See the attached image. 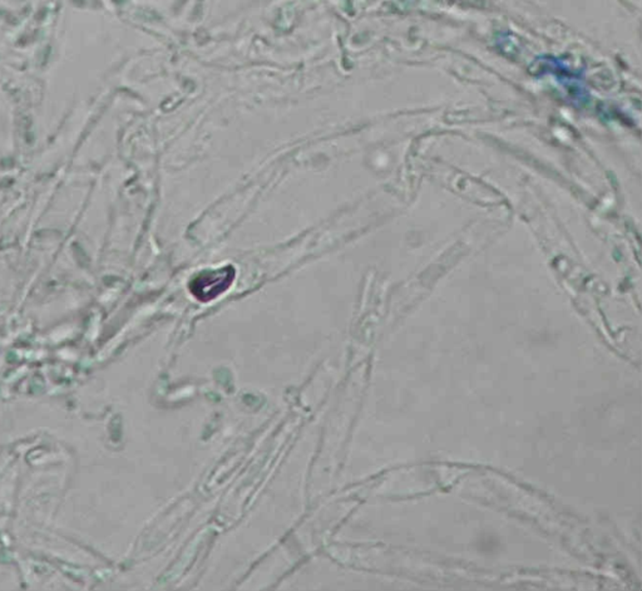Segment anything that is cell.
Wrapping results in <instances>:
<instances>
[{
    "label": "cell",
    "mask_w": 642,
    "mask_h": 591,
    "mask_svg": "<svg viewBox=\"0 0 642 591\" xmlns=\"http://www.w3.org/2000/svg\"><path fill=\"white\" fill-rule=\"evenodd\" d=\"M236 278L234 266L227 265L220 269H208L200 271L191 279L190 291L201 303H210L225 291L229 290Z\"/></svg>",
    "instance_id": "6da1fadb"
}]
</instances>
